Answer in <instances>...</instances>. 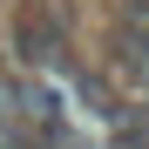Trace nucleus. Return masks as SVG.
Here are the masks:
<instances>
[{"label":"nucleus","mask_w":149,"mask_h":149,"mask_svg":"<svg viewBox=\"0 0 149 149\" xmlns=\"http://www.w3.org/2000/svg\"><path fill=\"white\" fill-rule=\"evenodd\" d=\"M7 47H14L20 74H61L68 47H74V7L68 0H20V14L7 27Z\"/></svg>","instance_id":"f257e3e1"},{"label":"nucleus","mask_w":149,"mask_h":149,"mask_svg":"<svg viewBox=\"0 0 149 149\" xmlns=\"http://www.w3.org/2000/svg\"><path fill=\"white\" fill-rule=\"evenodd\" d=\"M109 149H149V122H136V115H129V122L109 136Z\"/></svg>","instance_id":"f03ea898"},{"label":"nucleus","mask_w":149,"mask_h":149,"mask_svg":"<svg viewBox=\"0 0 149 149\" xmlns=\"http://www.w3.org/2000/svg\"><path fill=\"white\" fill-rule=\"evenodd\" d=\"M122 7H129V14H149V0H122Z\"/></svg>","instance_id":"7ed1b4c3"},{"label":"nucleus","mask_w":149,"mask_h":149,"mask_svg":"<svg viewBox=\"0 0 149 149\" xmlns=\"http://www.w3.org/2000/svg\"><path fill=\"white\" fill-rule=\"evenodd\" d=\"M0 34H7V0H0Z\"/></svg>","instance_id":"20e7f679"}]
</instances>
